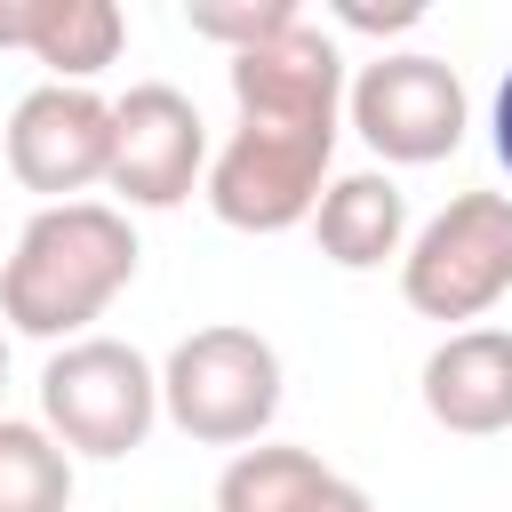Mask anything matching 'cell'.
Segmentation results:
<instances>
[{"label": "cell", "mask_w": 512, "mask_h": 512, "mask_svg": "<svg viewBox=\"0 0 512 512\" xmlns=\"http://www.w3.org/2000/svg\"><path fill=\"white\" fill-rule=\"evenodd\" d=\"M0 384H8V336H0Z\"/></svg>", "instance_id": "cell-18"}, {"label": "cell", "mask_w": 512, "mask_h": 512, "mask_svg": "<svg viewBox=\"0 0 512 512\" xmlns=\"http://www.w3.org/2000/svg\"><path fill=\"white\" fill-rule=\"evenodd\" d=\"M488 144H496V160H504V176H512V72L496 80V104H488Z\"/></svg>", "instance_id": "cell-16"}, {"label": "cell", "mask_w": 512, "mask_h": 512, "mask_svg": "<svg viewBox=\"0 0 512 512\" xmlns=\"http://www.w3.org/2000/svg\"><path fill=\"white\" fill-rule=\"evenodd\" d=\"M240 128L208 160V208L232 232H288L328 192V152L344 120V48L304 16L272 48L232 56Z\"/></svg>", "instance_id": "cell-1"}, {"label": "cell", "mask_w": 512, "mask_h": 512, "mask_svg": "<svg viewBox=\"0 0 512 512\" xmlns=\"http://www.w3.org/2000/svg\"><path fill=\"white\" fill-rule=\"evenodd\" d=\"M72 504V456L48 424L0 416V512H64Z\"/></svg>", "instance_id": "cell-13"}, {"label": "cell", "mask_w": 512, "mask_h": 512, "mask_svg": "<svg viewBox=\"0 0 512 512\" xmlns=\"http://www.w3.org/2000/svg\"><path fill=\"white\" fill-rule=\"evenodd\" d=\"M8 176L24 192H40L48 208L104 184L112 176V96L72 88V80H40L8 112Z\"/></svg>", "instance_id": "cell-7"}, {"label": "cell", "mask_w": 512, "mask_h": 512, "mask_svg": "<svg viewBox=\"0 0 512 512\" xmlns=\"http://www.w3.org/2000/svg\"><path fill=\"white\" fill-rule=\"evenodd\" d=\"M312 232H320V256L344 264V272H376L384 256H400L408 240V200L384 168H352L320 192L312 208Z\"/></svg>", "instance_id": "cell-11"}, {"label": "cell", "mask_w": 512, "mask_h": 512, "mask_svg": "<svg viewBox=\"0 0 512 512\" xmlns=\"http://www.w3.org/2000/svg\"><path fill=\"white\" fill-rule=\"evenodd\" d=\"M336 24H352V32H408V24H424V8H416V0H400V8H360V0H336Z\"/></svg>", "instance_id": "cell-15"}, {"label": "cell", "mask_w": 512, "mask_h": 512, "mask_svg": "<svg viewBox=\"0 0 512 512\" xmlns=\"http://www.w3.org/2000/svg\"><path fill=\"white\" fill-rule=\"evenodd\" d=\"M328 480H336V472H328L312 448L256 440V448H240V456L216 472V512H312V496H320Z\"/></svg>", "instance_id": "cell-12"}, {"label": "cell", "mask_w": 512, "mask_h": 512, "mask_svg": "<svg viewBox=\"0 0 512 512\" xmlns=\"http://www.w3.org/2000/svg\"><path fill=\"white\" fill-rule=\"evenodd\" d=\"M312 512H376V504H368V488H352V480L336 472V480H328V488L312 496Z\"/></svg>", "instance_id": "cell-17"}, {"label": "cell", "mask_w": 512, "mask_h": 512, "mask_svg": "<svg viewBox=\"0 0 512 512\" xmlns=\"http://www.w3.org/2000/svg\"><path fill=\"white\" fill-rule=\"evenodd\" d=\"M136 280V232L112 200L40 208L0 264V320L40 344H80L88 320Z\"/></svg>", "instance_id": "cell-2"}, {"label": "cell", "mask_w": 512, "mask_h": 512, "mask_svg": "<svg viewBox=\"0 0 512 512\" xmlns=\"http://www.w3.org/2000/svg\"><path fill=\"white\" fill-rule=\"evenodd\" d=\"M424 416L440 432L488 440L512 432V336L504 328H456L424 360Z\"/></svg>", "instance_id": "cell-9"}, {"label": "cell", "mask_w": 512, "mask_h": 512, "mask_svg": "<svg viewBox=\"0 0 512 512\" xmlns=\"http://www.w3.org/2000/svg\"><path fill=\"white\" fill-rule=\"evenodd\" d=\"M128 40V16L112 0H0V48H24L56 80L88 88Z\"/></svg>", "instance_id": "cell-10"}, {"label": "cell", "mask_w": 512, "mask_h": 512, "mask_svg": "<svg viewBox=\"0 0 512 512\" xmlns=\"http://www.w3.org/2000/svg\"><path fill=\"white\" fill-rule=\"evenodd\" d=\"M40 424L64 440V456L112 464V456L144 448V432L160 424V376L120 336L56 344L48 368H40Z\"/></svg>", "instance_id": "cell-4"}, {"label": "cell", "mask_w": 512, "mask_h": 512, "mask_svg": "<svg viewBox=\"0 0 512 512\" xmlns=\"http://www.w3.org/2000/svg\"><path fill=\"white\" fill-rule=\"evenodd\" d=\"M400 296L424 320H480L512 296V192H456L400 256Z\"/></svg>", "instance_id": "cell-5"}, {"label": "cell", "mask_w": 512, "mask_h": 512, "mask_svg": "<svg viewBox=\"0 0 512 512\" xmlns=\"http://www.w3.org/2000/svg\"><path fill=\"white\" fill-rule=\"evenodd\" d=\"M344 112L360 128V144L392 168H424V160H448L464 144V80L456 64L424 56V48H392L376 64H360V80L344 88Z\"/></svg>", "instance_id": "cell-6"}, {"label": "cell", "mask_w": 512, "mask_h": 512, "mask_svg": "<svg viewBox=\"0 0 512 512\" xmlns=\"http://www.w3.org/2000/svg\"><path fill=\"white\" fill-rule=\"evenodd\" d=\"M200 176H208V128L184 88L144 80L128 96H112V176L104 184L128 208H176Z\"/></svg>", "instance_id": "cell-8"}, {"label": "cell", "mask_w": 512, "mask_h": 512, "mask_svg": "<svg viewBox=\"0 0 512 512\" xmlns=\"http://www.w3.org/2000/svg\"><path fill=\"white\" fill-rule=\"evenodd\" d=\"M184 24H192V40H216V48L248 56V48H272L280 32H296L304 8L296 0H192Z\"/></svg>", "instance_id": "cell-14"}, {"label": "cell", "mask_w": 512, "mask_h": 512, "mask_svg": "<svg viewBox=\"0 0 512 512\" xmlns=\"http://www.w3.org/2000/svg\"><path fill=\"white\" fill-rule=\"evenodd\" d=\"M160 408L200 448H256L280 416V352L240 320L192 328L160 368Z\"/></svg>", "instance_id": "cell-3"}]
</instances>
